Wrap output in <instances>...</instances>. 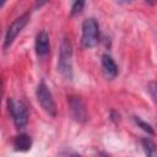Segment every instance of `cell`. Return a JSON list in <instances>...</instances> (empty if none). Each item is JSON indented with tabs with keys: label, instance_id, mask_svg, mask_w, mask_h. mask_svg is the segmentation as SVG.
Instances as JSON below:
<instances>
[{
	"label": "cell",
	"instance_id": "2",
	"mask_svg": "<svg viewBox=\"0 0 157 157\" xmlns=\"http://www.w3.org/2000/svg\"><path fill=\"white\" fill-rule=\"evenodd\" d=\"M99 42V25L96 18L88 17L82 23L81 44L83 48H93Z\"/></svg>",
	"mask_w": 157,
	"mask_h": 157
},
{
	"label": "cell",
	"instance_id": "7",
	"mask_svg": "<svg viewBox=\"0 0 157 157\" xmlns=\"http://www.w3.org/2000/svg\"><path fill=\"white\" fill-rule=\"evenodd\" d=\"M101 66H102V71L104 74V76L109 80H113L118 76V65L115 64L114 59L109 55V54H103L102 59H101Z\"/></svg>",
	"mask_w": 157,
	"mask_h": 157
},
{
	"label": "cell",
	"instance_id": "9",
	"mask_svg": "<svg viewBox=\"0 0 157 157\" xmlns=\"http://www.w3.org/2000/svg\"><path fill=\"white\" fill-rule=\"evenodd\" d=\"M12 145H13V148L16 151L25 152L32 147V139L26 134H20L13 139Z\"/></svg>",
	"mask_w": 157,
	"mask_h": 157
},
{
	"label": "cell",
	"instance_id": "12",
	"mask_svg": "<svg viewBox=\"0 0 157 157\" xmlns=\"http://www.w3.org/2000/svg\"><path fill=\"white\" fill-rule=\"evenodd\" d=\"M85 2H86V0H72L70 15H71V16L78 15V13L82 11V9L85 7Z\"/></svg>",
	"mask_w": 157,
	"mask_h": 157
},
{
	"label": "cell",
	"instance_id": "11",
	"mask_svg": "<svg viewBox=\"0 0 157 157\" xmlns=\"http://www.w3.org/2000/svg\"><path fill=\"white\" fill-rule=\"evenodd\" d=\"M134 121L136 123V125L139 126V128H141L144 131H146L147 134H150V135H155V130L152 129V126L148 124V123H146V121H144L140 117H134Z\"/></svg>",
	"mask_w": 157,
	"mask_h": 157
},
{
	"label": "cell",
	"instance_id": "6",
	"mask_svg": "<svg viewBox=\"0 0 157 157\" xmlns=\"http://www.w3.org/2000/svg\"><path fill=\"white\" fill-rule=\"evenodd\" d=\"M67 104L72 118L78 123H85L87 120V109L83 101L77 96L67 97Z\"/></svg>",
	"mask_w": 157,
	"mask_h": 157
},
{
	"label": "cell",
	"instance_id": "14",
	"mask_svg": "<svg viewBox=\"0 0 157 157\" xmlns=\"http://www.w3.org/2000/svg\"><path fill=\"white\" fill-rule=\"evenodd\" d=\"M48 1H49V0H36V2H34V7H36V9H39V7H42L43 5H45Z\"/></svg>",
	"mask_w": 157,
	"mask_h": 157
},
{
	"label": "cell",
	"instance_id": "1",
	"mask_svg": "<svg viewBox=\"0 0 157 157\" xmlns=\"http://www.w3.org/2000/svg\"><path fill=\"white\" fill-rule=\"evenodd\" d=\"M58 71L64 78H72V48L67 38H64L60 44L58 56Z\"/></svg>",
	"mask_w": 157,
	"mask_h": 157
},
{
	"label": "cell",
	"instance_id": "4",
	"mask_svg": "<svg viewBox=\"0 0 157 157\" xmlns=\"http://www.w3.org/2000/svg\"><path fill=\"white\" fill-rule=\"evenodd\" d=\"M7 108H9L11 117H12L15 126L20 130L25 129L27 123H28V110H27L26 105L20 101H15L13 98H9L7 99Z\"/></svg>",
	"mask_w": 157,
	"mask_h": 157
},
{
	"label": "cell",
	"instance_id": "10",
	"mask_svg": "<svg viewBox=\"0 0 157 157\" xmlns=\"http://www.w3.org/2000/svg\"><path fill=\"white\" fill-rule=\"evenodd\" d=\"M141 144H142L144 151L147 156H157V146L151 139L145 137L141 140Z\"/></svg>",
	"mask_w": 157,
	"mask_h": 157
},
{
	"label": "cell",
	"instance_id": "13",
	"mask_svg": "<svg viewBox=\"0 0 157 157\" xmlns=\"http://www.w3.org/2000/svg\"><path fill=\"white\" fill-rule=\"evenodd\" d=\"M147 91H148L150 96L153 98V101L157 102V82H156V81H152V82L148 83Z\"/></svg>",
	"mask_w": 157,
	"mask_h": 157
},
{
	"label": "cell",
	"instance_id": "16",
	"mask_svg": "<svg viewBox=\"0 0 157 157\" xmlns=\"http://www.w3.org/2000/svg\"><path fill=\"white\" fill-rule=\"evenodd\" d=\"M119 2H123V4H129V2H131V0H118Z\"/></svg>",
	"mask_w": 157,
	"mask_h": 157
},
{
	"label": "cell",
	"instance_id": "5",
	"mask_svg": "<svg viewBox=\"0 0 157 157\" xmlns=\"http://www.w3.org/2000/svg\"><path fill=\"white\" fill-rule=\"evenodd\" d=\"M29 13L26 12L23 15H21L20 17H17L7 28L6 33H5V38H4V44H2V48L4 49H7L15 40V38L18 36V33H21V31L26 27V25L29 22Z\"/></svg>",
	"mask_w": 157,
	"mask_h": 157
},
{
	"label": "cell",
	"instance_id": "3",
	"mask_svg": "<svg viewBox=\"0 0 157 157\" xmlns=\"http://www.w3.org/2000/svg\"><path fill=\"white\" fill-rule=\"evenodd\" d=\"M36 97L38 103L40 104V107L43 108V110L45 113H48L50 117H56V103L54 101V97L50 92V90L48 88V86L44 82H40L37 86L36 90Z\"/></svg>",
	"mask_w": 157,
	"mask_h": 157
},
{
	"label": "cell",
	"instance_id": "8",
	"mask_svg": "<svg viewBox=\"0 0 157 157\" xmlns=\"http://www.w3.org/2000/svg\"><path fill=\"white\" fill-rule=\"evenodd\" d=\"M49 34L47 31H40L37 37H36V43H34V49L38 56H44L49 52Z\"/></svg>",
	"mask_w": 157,
	"mask_h": 157
},
{
	"label": "cell",
	"instance_id": "15",
	"mask_svg": "<svg viewBox=\"0 0 157 157\" xmlns=\"http://www.w3.org/2000/svg\"><path fill=\"white\" fill-rule=\"evenodd\" d=\"M147 4H150V5H153V4H156V1L157 0H145Z\"/></svg>",
	"mask_w": 157,
	"mask_h": 157
}]
</instances>
